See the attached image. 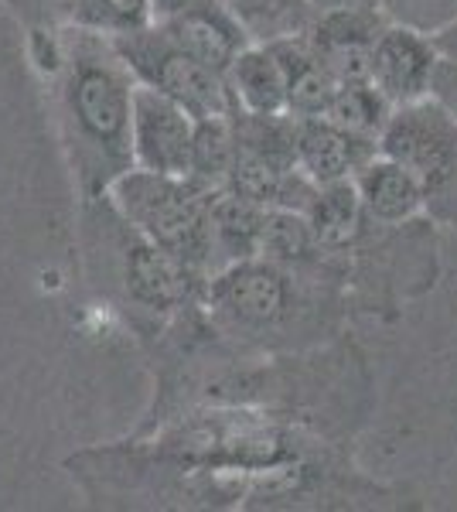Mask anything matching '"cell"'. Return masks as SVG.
Wrapping results in <instances>:
<instances>
[{
    "instance_id": "1",
    "label": "cell",
    "mask_w": 457,
    "mask_h": 512,
    "mask_svg": "<svg viewBox=\"0 0 457 512\" xmlns=\"http://www.w3.org/2000/svg\"><path fill=\"white\" fill-rule=\"evenodd\" d=\"M93 506L134 509H348L382 489L348 468L342 441L260 403L178 410L130 441L65 461Z\"/></svg>"
},
{
    "instance_id": "2",
    "label": "cell",
    "mask_w": 457,
    "mask_h": 512,
    "mask_svg": "<svg viewBox=\"0 0 457 512\" xmlns=\"http://www.w3.org/2000/svg\"><path fill=\"white\" fill-rule=\"evenodd\" d=\"M352 304L345 274L290 270L263 256H249L205 280L202 315L232 349L290 355L338 342Z\"/></svg>"
},
{
    "instance_id": "3",
    "label": "cell",
    "mask_w": 457,
    "mask_h": 512,
    "mask_svg": "<svg viewBox=\"0 0 457 512\" xmlns=\"http://www.w3.org/2000/svg\"><path fill=\"white\" fill-rule=\"evenodd\" d=\"M52 96L58 147L79 202L106 195L134 168L137 79L113 38L62 24V55L41 76Z\"/></svg>"
},
{
    "instance_id": "4",
    "label": "cell",
    "mask_w": 457,
    "mask_h": 512,
    "mask_svg": "<svg viewBox=\"0 0 457 512\" xmlns=\"http://www.w3.org/2000/svg\"><path fill=\"white\" fill-rule=\"evenodd\" d=\"M79 250L89 287L140 342H154L202 304L209 277L130 226L110 195L79 202Z\"/></svg>"
},
{
    "instance_id": "5",
    "label": "cell",
    "mask_w": 457,
    "mask_h": 512,
    "mask_svg": "<svg viewBox=\"0 0 457 512\" xmlns=\"http://www.w3.org/2000/svg\"><path fill=\"white\" fill-rule=\"evenodd\" d=\"M106 195L123 212V219L137 226L151 243L178 256L198 274L212 277V188L198 185L188 175L130 168Z\"/></svg>"
},
{
    "instance_id": "6",
    "label": "cell",
    "mask_w": 457,
    "mask_h": 512,
    "mask_svg": "<svg viewBox=\"0 0 457 512\" xmlns=\"http://www.w3.org/2000/svg\"><path fill=\"white\" fill-rule=\"evenodd\" d=\"M379 151L413 171L427 195V216L457 226V123L434 99L396 106Z\"/></svg>"
},
{
    "instance_id": "7",
    "label": "cell",
    "mask_w": 457,
    "mask_h": 512,
    "mask_svg": "<svg viewBox=\"0 0 457 512\" xmlns=\"http://www.w3.org/2000/svg\"><path fill=\"white\" fill-rule=\"evenodd\" d=\"M113 45L123 55L127 69L134 72L137 86H147L154 93L174 99L195 120L232 117L226 76H219L215 69L198 62L195 55H188L157 21L140 31H130V35L113 38Z\"/></svg>"
},
{
    "instance_id": "8",
    "label": "cell",
    "mask_w": 457,
    "mask_h": 512,
    "mask_svg": "<svg viewBox=\"0 0 457 512\" xmlns=\"http://www.w3.org/2000/svg\"><path fill=\"white\" fill-rule=\"evenodd\" d=\"M386 21L389 18L376 4L331 7V11H314L304 38L324 62V69L338 79V86H355L372 76V48Z\"/></svg>"
},
{
    "instance_id": "9",
    "label": "cell",
    "mask_w": 457,
    "mask_h": 512,
    "mask_svg": "<svg viewBox=\"0 0 457 512\" xmlns=\"http://www.w3.org/2000/svg\"><path fill=\"white\" fill-rule=\"evenodd\" d=\"M440 52L430 31H420L403 21H386L372 48L369 82L393 106H410L430 99Z\"/></svg>"
},
{
    "instance_id": "10",
    "label": "cell",
    "mask_w": 457,
    "mask_h": 512,
    "mask_svg": "<svg viewBox=\"0 0 457 512\" xmlns=\"http://www.w3.org/2000/svg\"><path fill=\"white\" fill-rule=\"evenodd\" d=\"M195 117L174 99L137 86L134 93V168L157 175H188Z\"/></svg>"
},
{
    "instance_id": "11",
    "label": "cell",
    "mask_w": 457,
    "mask_h": 512,
    "mask_svg": "<svg viewBox=\"0 0 457 512\" xmlns=\"http://www.w3.org/2000/svg\"><path fill=\"white\" fill-rule=\"evenodd\" d=\"M157 24L188 55H195L198 62L209 65L219 76H226L229 65L239 59V52L253 45L246 24L222 0H185V4L171 7L168 14H161Z\"/></svg>"
},
{
    "instance_id": "12",
    "label": "cell",
    "mask_w": 457,
    "mask_h": 512,
    "mask_svg": "<svg viewBox=\"0 0 457 512\" xmlns=\"http://www.w3.org/2000/svg\"><path fill=\"white\" fill-rule=\"evenodd\" d=\"M297 120V168L314 185L352 181L365 161L379 154V140L359 137L338 127L328 117H294Z\"/></svg>"
},
{
    "instance_id": "13",
    "label": "cell",
    "mask_w": 457,
    "mask_h": 512,
    "mask_svg": "<svg viewBox=\"0 0 457 512\" xmlns=\"http://www.w3.org/2000/svg\"><path fill=\"white\" fill-rule=\"evenodd\" d=\"M352 181L365 219L376 222V226L403 229L413 226L420 216H427V195H423L420 178L389 154L379 151L372 161H365Z\"/></svg>"
},
{
    "instance_id": "14",
    "label": "cell",
    "mask_w": 457,
    "mask_h": 512,
    "mask_svg": "<svg viewBox=\"0 0 457 512\" xmlns=\"http://www.w3.org/2000/svg\"><path fill=\"white\" fill-rule=\"evenodd\" d=\"M270 209L253 198L215 188L209 202V226H212V274L229 263L260 256L263 229H267Z\"/></svg>"
},
{
    "instance_id": "15",
    "label": "cell",
    "mask_w": 457,
    "mask_h": 512,
    "mask_svg": "<svg viewBox=\"0 0 457 512\" xmlns=\"http://www.w3.org/2000/svg\"><path fill=\"white\" fill-rule=\"evenodd\" d=\"M277 55L280 69L287 79V113L290 117H324L331 99L338 93V79L324 69V62L307 45L304 31L290 38L263 41Z\"/></svg>"
},
{
    "instance_id": "16",
    "label": "cell",
    "mask_w": 457,
    "mask_h": 512,
    "mask_svg": "<svg viewBox=\"0 0 457 512\" xmlns=\"http://www.w3.org/2000/svg\"><path fill=\"white\" fill-rule=\"evenodd\" d=\"M226 86L232 96V113H260V117H277L287 113V79L280 69L277 55L270 45L253 41L239 52V59L229 65Z\"/></svg>"
},
{
    "instance_id": "17",
    "label": "cell",
    "mask_w": 457,
    "mask_h": 512,
    "mask_svg": "<svg viewBox=\"0 0 457 512\" xmlns=\"http://www.w3.org/2000/svg\"><path fill=\"white\" fill-rule=\"evenodd\" d=\"M304 216L311 222L318 243L335 256H348V250L359 243V236L365 233V226H369L365 209L359 202V192H355V181L321 185Z\"/></svg>"
},
{
    "instance_id": "18",
    "label": "cell",
    "mask_w": 457,
    "mask_h": 512,
    "mask_svg": "<svg viewBox=\"0 0 457 512\" xmlns=\"http://www.w3.org/2000/svg\"><path fill=\"white\" fill-rule=\"evenodd\" d=\"M232 161H236V134H232V117H209L195 123V140H191V164L188 178H195L205 188H226Z\"/></svg>"
},
{
    "instance_id": "19",
    "label": "cell",
    "mask_w": 457,
    "mask_h": 512,
    "mask_svg": "<svg viewBox=\"0 0 457 512\" xmlns=\"http://www.w3.org/2000/svg\"><path fill=\"white\" fill-rule=\"evenodd\" d=\"M222 4L246 24L253 41L301 35L314 18L311 0H222Z\"/></svg>"
},
{
    "instance_id": "20",
    "label": "cell",
    "mask_w": 457,
    "mask_h": 512,
    "mask_svg": "<svg viewBox=\"0 0 457 512\" xmlns=\"http://www.w3.org/2000/svg\"><path fill=\"white\" fill-rule=\"evenodd\" d=\"M393 110L396 106L389 103L372 82H355V86H338V93L331 99L324 117L335 120L338 127L352 130V134H359V137L379 140L389 117H393Z\"/></svg>"
},
{
    "instance_id": "21",
    "label": "cell",
    "mask_w": 457,
    "mask_h": 512,
    "mask_svg": "<svg viewBox=\"0 0 457 512\" xmlns=\"http://www.w3.org/2000/svg\"><path fill=\"white\" fill-rule=\"evenodd\" d=\"M72 24L106 38H120L154 24V0H76Z\"/></svg>"
},
{
    "instance_id": "22",
    "label": "cell",
    "mask_w": 457,
    "mask_h": 512,
    "mask_svg": "<svg viewBox=\"0 0 457 512\" xmlns=\"http://www.w3.org/2000/svg\"><path fill=\"white\" fill-rule=\"evenodd\" d=\"M376 7L389 21L413 24L430 35L457 18V0H376Z\"/></svg>"
},
{
    "instance_id": "23",
    "label": "cell",
    "mask_w": 457,
    "mask_h": 512,
    "mask_svg": "<svg viewBox=\"0 0 457 512\" xmlns=\"http://www.w3.org/2000/svg\"><path fill=\"white\" fill-rule=\"evenodd\" d=\"M0 4L24 24V31L62 28V24H72V11H76V0H0Z\"/></svg>"
},
{
    "instance_id": "24",
    "label": "cell",
    "mask_w": 457,
    "mask_h": 512,
    "mask_svg": "<svg viewBox=\"0 0 457 512\" xmlns=\"http://www.w3.org/2000/svg\"><path fill=\"white\" fill-rule=\"evenodd\" d=\"M430 99L444 106L447 117L457 123V62L440 59L437 72H434V89H430Z\"/></svg>"
},
{
    "instance_id": "25",
    "label": "cell",
    "mask_w": 457,
    "mask_h": 512,
    "mask_svg": "<svg viewBox=\"0 0 457 512\" xmlns=\"http://www.w3.org/2000/svg\"><path fill=\"white\" fill-rule=\"evenodd\" d=\"M434 45H437L440 59L457 62V18H454V21H447L444 28H437V31H434Z\"/></svg>"
},
{
    "instance_id": "26",
    "label": "cell",
    "mask_w": 457,
    "mask_h": 512,
    "mask_svg": "<svg viewBox=\"0 0 457 512\" xmlns=\"http://www.w3.org/2000/svg\"><path fill=\"white\" fill-rule=\"evenodd\" d=\"M314 11H331V7H365L376 4V0H311Z\"/></svg>"
},
{
    "instance_id": "27",
    "label": "cell",
    "mask_w": 457,
    "mask_h": 512,
    "mask_svg": "<svg viewBox=\"0 0 457 512\" xmlns=\"http://www.w3.org/2000/svg\"><path fill=\"white\" fill-rule=\"evenodd\" d=\"M178 4H185V0H154V21L161 18V14H168L171 7H178Z\"/></svg>"
}]
</instances>
